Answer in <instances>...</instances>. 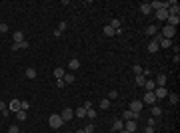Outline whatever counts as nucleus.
<instances>
[{
  "mask_svg": "<svg viewBox=\"0 0 180 133\" xmlns=\"http://www.w3.org/2000/svg\"><path fill=\"white\" fill-rule=\"evenodd\" d=\"M62 117H60V115H58V113H52V115H50V117H48V125H50V127H52V129H60V127H62Z\"/></svg>",
  "mask_w": 180,
  "mask_h": 133,
  "instance_id": "nucleus-1",
  "label": "nucleus"
},
{
  "mask_svg": "<svg viewBox=\"0 0 180 133\" xmlns=\"http://www.w3.org/2000/svg\"><path fill=\"white\" fill-rule=\"evenodd\" d=\"M130 119H132V121H138V119H140V113L126 109V111L122 113V121H130Z\"/></svg>",
  "mask_w": 180,
  "mask_h": 133,
  "instance_id": "nucleus-2",
  "label": "nucleus"
},
{
  "mask_svg": "<svg viewBox=\"0 0 180 133\" xmlns=\"http://www.w3.org/2000/svg\"><path fill=\"white\" fill-rule=\"evenodd\" d=\"M160 34H162V38H168V40H170V38H174V36H176V28H172V26L166 24V26L160 30Z\"/></svg>",
  "mask_w": 180,
  "mask_h": 133,
  "instance_id": "nucleus-3",
  "label": "nucleus"
},
{
  "mask_svg": "<svg viewBox=\"0 0 180 133\" xmlns=\"http://www.w3.org/2000/svg\"><path fill=\"white\" fill-rule=\"evenodd\" d=\"M156 95H154V91H146V95H144V105H156Z\"/></svg>",
  "mask_w": 180,
  "mask_h": 133,
  "instance_id": "nucleus-4",
  "label": "nucleus"
},
{
  "mask_svg": "<svg viewBox=\"0 0 180 133\" xmlns=\"http://www.w3.org/2000/svg\"><path fill=\"white\" fill-rule=\"evenodd\" d=\"M60 117H62V121H70V119H74V109L64 107V109H62V113H60Z\"/></svg>",
  "mask_w": 180,
  "mask_h": 133,
  "instance_id": "nucleus-5",
  "label": "nucleus"
},
{
  "mask_svg": "<svg viewBox=\"0 0 180 133\" xmlns=\"http://www.w3.org/2000/svg\"><path fill=\"white\" fill-rule=\"evenodd\" d=\"M142 107H144V103H142V101H138V100H134V101H130V107H128V109H130V111H136V113H140V111H142Z\"/></svg>",
  "mask_w": 180,
  "mask_h": 133,
  "instance_id": "nucleus-6",
  "label": "nucleus"
},
{
  "mask_svg": "<svg viewBox=\"0 0 180 133\" xmlns=\"http://www.w3.org/2000/svg\"><path fill=\"white\" fill-rule=\"evenodd\" d=\"M154 95H156V100H164V97H168V89L166 88H156L154 89Z\"/></svg>",
  "mask_w": 180,
  "mask_h": 133,
  "instance_id": "nucleus-7",
  "label": "nucleus"
},
{
  "mask_svg": "<svg viewBox=\"0 0 180 133\" xmlns=\"http://www.w3.org/2000/svg\"><path fill=\"white\" fill-rule=\"evenodd\" d=\"M20 103H22L20 100H12L10 103H8V111H14V113L20 111Z\"/></svg>",
  "mask_w": 180,
  "mask_h": 133,
  "instance_id": "nucleus-8",
  "label": "nucleus"
},
{
  "mask_svg": "<svg viewBox=\"0 0 180 133\" xmlns=\"http://www.w3.org/2000/svg\"><path fill=\"white\" fill-rule=\"evenodd\" d=\"M156 18L160 22H166L168 20V10L166 8H162V10H156Z\"/></svg>",
  "mask_w": 180,
  "mask_h": 133,
  "instance_id": "nucleus-9",
  "label": "nucleus"
},
{
  "mask_svg": "<svg viewBox=\"0 0 180 133\" xmlns=\"http://www.w3.org/2000/svg\"><path fill=\"white\" fill-rule=\"evenodd\" d=\"M30 48V44L24 40V42H20V44H12V52H18V50H28Z\"/></svg>",
  "mask_w": 180,
  "mask_h": 133,
  "instance_id": "nucleus-10",
  "label": "nucleus"
},
{
  "mask_svg": "<svg viewBox=\"0 0 180 133\" xmlns=\"http://www.w3.org/2000/svg\"><path fill=\"white\" fill-rule=\"evenodd\" d=\"M124 129H126V131H130V133H134L136 129H138V125H136V121L130 119V121H124Z\"/></svg>",
  "mask_w": 180,
  "mask_h": 133,
  "instance_id": "nucleus-11",
  "label": "nucleus"
},
{
  "mask_svg": "<svg viewBox=\"0 0 180 133\" xmlns=\"http://www.w3.org/2000/svg\"><path fill=\"white\" fill-rule=\"evenodd\" d=\"M144 34H146V36H156V34H158V28L154 26V24H150V26H146V28H144Z\"/></svg>",
  "mask_w": 180,
  "mask_h": 133,
  "instance_id": "nucleus-12",
  "label": "nucleus"
},
{
  "mask_svg": "<svg viewBox=\"0 0 180 133\" xmlns=\"http://www.w3.org/2000/svg\"><path fill=\"white\" fill-rule=\"evenodd\" d=\"M154 84H156V88H164V86H166V76H164V74H158V78H156Z\"/></svg>",
  "mask_w": 180,
  "mask_h": 133,
  "instance_id": "nucleus-13",
  "label": "nucleus"
},
{
  "mask_svg": "<svg viewBox=\"0 0 180 133\" xmlns=\"http://www.w3.org/2000/svg\"><path fill=\"white\" fill-rule=\"evenodd\" d=\"M122 129H124V121H122V119H116V121L112 123V131H118V133H120Z\"/></svg>",
  "mask_w": 180,
  "mask_h": 133,
  "instance_id": "nucleus-14",
  "label": "nucleus"
},
{
  "mask_svg": "<svg viewBox=\"0 0 180 133\" xmlns=\"http://www.w3.org/2000/svg\"><path fill=\"white\" fill-rule=\"evenodd\" d=\"M166 22H168V26L176 28V26L180 24V16H168V20H166Z\"/></svg>",
  "mask_w": 180,
  "mask_h": 133,
  "instance_id": "nucleus-15",
  "label": "nucleus"
},
{
  "mask_svg": "<svg viewBox=\"0 0 180 133\" xmlns=\"http://www.w3.org/2000/svg\"><path fill=\"white\" fill-rule=\"evenodd\" d=\"M12 38H14V44H20V42H24V40H26V38H24V32H20V30H18V32H14V36H12Z\"/></svg>",
  "mask_w": 180,
  "mask_h": 133,
  "instance_id": "nucleus-16",
  "label": "nucleus"
},
{
  "mask_svg": "<svg viewBox=\"0 0 180 133\" xmlns=\"http://www.w3.org/2000/svg\"><path fill=\"white\" fill-rule=\"evenodd\" d=\"M158 50H160V46H158L156 42H154V40H152V42H150V44H148V52H150V54H156Z\"/></svg>",
  "mask_w": 180,
  "mask_h": 133,
  "instance_id": "nucleus-17",
  "label": "nucleus"
},
{
  "mask_svg": "<svg viewBox=\"0 0 180 133\" xmlns=\"http://www.w3.org/2000/svg\"><path fill=\"white\" fill-rule=\"evenodd\" d=\"M64 74H66L64 68H54V78H56V79H62V78H64Z\"/></svg>",
  "mask_w": 180,
  "mask_h": 133,
  "instance_id": "nucleus-18",
  "label": "nucleus"
},
{
  "mask_svg": "<svg viewBox=\"0 0 180 133\" xmlns=\"http://www.w3.org/2000/svg\"><path fill=\"white\" fill-rule=\"evenodd\" d=\"M74 115H76V117H86V107L80 105L78 109H74Z\"/></svg>",
  "mask_w": 180,
  "mask_h": 133,
  "instance_id": "nucleus-19",
  "label": "nucleus"
},
{
  "mask_svg": "<svg viewBox=\"0 0 180 133\" xmlns=\"http://www.w3.org/2000/svg\"><path fill=\"white\" fill-rule=\"evenodd\" d=\"M144 89H146V91H154V89H156V84H154L152 79H146V84H144Z\"/></svg>",
  "mask_w": 180,
  "mask_h": 133,
  "instance_id": "nucleus-20",
  "label": "nucleus"
},
{
  "mask_svg": "<svg viewBox=\"0 0 180 133\" xmlns=\"http://www.w3.org/2000/svg\"><path fill=\"white\" fill-rule=\"evenodd\" d=\"M140 12H142V14H144V16H148V14H150V6H148V2H142V4H140Z\"/></svg>",
  "mask_w": 180,
  "mask_h": 133,
  "instance_id": "nucleus-21",
  "label": "nucleus"
},
{
  "mask_svg": "<svg viewBox=\"0 0 180 133\" xmlns=\"http://www.w3.org/2000/svg\"><path fill=\"white\" fill-rule=\"evenodd\" d=\"M16 119H18V121H26V119H28V115H26V111H24V109L16 111Z\"/></svg>",
  "mask_w": 180,
  "mask_h": 133,
  "instance_id": "nucleus-22",
  "label": "nucleus"
},
{
  "mask_svg": "<svg viewBox=\"0 0 180 133\" xmlns=\"http://www.w3.org/2000/svg\"><path fill=\"white\" fill-rule=\"evenodd\" d=\"M102 32H104V36H108V38H110V36H116V34H114V28H112V26H108V24L104 26Z\"/></svg>",
  "mask_w": 180,
  "mask_h": 133,
  "instance_id": "nucleus-23",
  "label": "nucleus"
},
{
  "mask_svg": "<svg viewBox=\"0 0 180 133\" xmlns=\"http://www.w3.org/2000/svg\"><path fill=\"white\" fill-rule=\"evenodd\" d=\"M132 72H134L136 76H142V74H144V68L140 66V64H134V66H132Z\"/></svg>",
  "mask_w": 180,
  "mask_h": 133,
  "instance_id": "nucleus-24",
  "label": "nucleus"
},
{
  "mask_svg": "<svg viewBox=\"0 0 180 133\" xmlns=\"http://www.w3.org/2000/svg\"><path fill=\"white\" fill-rule=\"evenodd\" d=\"M158 46H160V48H170V46H172V40H168V38H162V40L158 42Z\"/></svg>",
  "mask_w": 180,
  "mask_h": 133,
  "instance_id": "nucleus-25",
  "label": "nucleus"
},
{
  "mask_svg": "<svg viewBox=\"0 0 180 133\" xmlns=\"http://www.w3.org/2000/svg\"><path fill=\"white\" fill-rule=\"evenodd\" d=\"M150 113H152L154 117H158V115H162V107H160V105H152V109H150Z\"/></svg>",
  "mask_w": 180,
  "mask_h": 133,
  "instance_id": "nucleus-26",
  "label": "nucleus"
},
{
  "mask_svg": "<svg viewBox=\"0 0 180 133\" xmlns=\"http://www.w3.org/2000/svg\"><path fill=\"white\" fill-rule=\"evenodd\" d=\"M64 84H72V81H74V74H72V72H68V74H64Z\"/></svg>",
  "mask_w": 180,
  "mask_h": 133,
  "instance_id": "nucleus-27",
  "label": "nucleus"
},
{
  "mask_svg": "<svg viewBox=\"0 0 180 133\" xmlns=\"http://www.w3.org/2000/svg\"><path fill=\"white\" fill-rule=\"evenodd\" d=\"M0 113L2 115H8L10 111H8V105H6V101H0Z\"/></svg>",
  "mask_w": 180,
  "mask_h": 133,
  "instance_id": "nucleus-28",
  "label": "nucleus"
},
{
  "mask_svg": "<svg viewBox=\"0 0 180 133\" xmlns=\"http://www.w3.org/2000/svg\"><path fill=\"white\" fill-rule=\"evenodd\" d=\"M26 78H28V79L36 78V70H34V68H28V70H26Z\"/></svg>",
  "mask_w": 180,
  "mask_h": 133,
  "instance_id": "nucleus-29",
  "label": "nucleus"
},
{
  "mask_svg": "<svg viewBox=\"0 0 180 133\" xmlns=\"http://www.w3.org/2000/svg\"><path fill=\"white\" fill-rule=\"evenodd\" d=\"M108 107H110V100H108V97L100 100V109H108Z\"/></svg>",
  "mask_w": 180,
  "mask_h": 133,
  "instance_id": "nucleus-30",
  "label": "nucleus"
},
{
  "mask_svg": "<svg viewBox=\"0 0 180 133\" xmlns=\"http://www.w3.org/2000/svg\"><path fill=\"white\" fill-rule=\"evenodd\" d=\"M168 97H170V103H172V105H176V103H178V93H168Z\"/></svg>",
  "mask_w": 180,
  "mask_h": 133,
  "instance_id": "nucleus-31",
  "label": "nucleus"
},
{
  "mask_svg": "<svg viewBox=\"0 0 180 133\" xmlns=\"http://www.w3.org/2000/svg\"><path fill=\"white\" fill-rule=\"evenodd\" d=\"M68 68H70V70H78V68H80V62H78V60H70Z\"/></svg>",
  "mask_w": 180,
  "mask_h": 133,
  "instance_id": "nucleus-32",
  "label": "nucleus"
},
{
  "mask_svg": "<svg viewBox=\"0 0 180 133\" xmlns=\"http://www.w3.org/2000/svg\"><path fill=\"white\" fill-rule=\"evenodd\" d=\"M108 26H112L114 30H118V28H122V26H120V20H118V18H114V20H112V22H110V24H108Z\"/></svg>",
  "mask_w": 180,
  "mask_h": 133,
  "instance_id": "nucleus-33",
  "label": "nucleus"
},
{
  "mask_svg": "<svg viewBox=\"0 0 180 133\" xmlns=\"http://www.w3.org/2000/svg\"><path fill=\"white\" fill-rule=\"evenodd\" d=\"M86 117H88V119H94V117H96V111H94V107L86 109Z\"/></svg>",
  "mask_w": 180,
  "mask_h": 133,
  "instance_id": "nucleus-34",
  "label": "nucleus"
},
{
  "mask_svg": "<svg viewBox=\"0 0 180 133\" xmlns=\"http://www.w3.org/2000/svg\"><path fill=\"white\" fill-rule=\"evenodd\" d=\"M144 84H146L144 76H136V86H142V88H144Z\"/></svg>",
  "mask_w": 180,
  "mask_h": 133,
  "instance_id": "nucleus-35",
  "label": "nucleus"
},
{
  "mask_svg": "<svg viewBox=\"0 0 180 133\" xmlns=\"http://www.w3.org/2000/svg\"><path fill=\"white\" fill-rule=\"evenodd\" d=\"M118 97V91L116 89H110V93H108V100H116Z\"/></svg>",
  "mask_w": 180,
  "mask_h": 133,
  "instance_id": "nucleus-36",
  "label": "nucleus"
},
{
  "mask_svg": "<svg viewBox=\"0 0 180 133\" xmlns=\"http://www.w3.org/2000/svg\"><path fill=\"white\" fill-rule=\"evenodd\" d=\"M4 32H8V24H6V22H0V34H4Z\"/></svg>",
  "mask_w": 180,
  "mask_h": 133,
  "instance_id": "nucleus-37",
  "label": "nucleus"
},
{
  "mask_svg": "<svg viewBox=\"0 0 180 133\" xmlns=\"http://www.w3.org/2000/svg\"><path fill=\"white\" fill-rule=\"evenodd\" d=\"M84 133H94V125H92V123H88V125L84 127Z\"/></svg>",
  "mask_w": 180,
  "mask_h": 133,
  "instance_id": "nucleus-38",
  "label": "nucleus"
},
{
  "mask_svg": "<svg viewBox=\"0 0 180 133\" xmlns=\"http://www.w3.org/2000/svg\"><path fill=\"white\" fill-rule=\"evenodd\" d=\"M28 107H30V101H22V103H20V109L28 111Z\"/></svg>",
  "mask_w": 180,
  "mask_h": 133,
  "instance_id": "nucleus-39",
  "label": "nucleus"
},
{
  "mask_svg": "<svg viewBox=\"0 0 180 133\" xmlns=\"http://www.w3.org/2000/svg\"><path fill=\"white\" fill-rule=\"evenodd\" d=\"M66 28H68V22H60L58 24V30H60V32H64Z\"/></svg>",
  "mask_w": 180,
  "mask_h": 133,
  "instance_id": "nucleus-40",
  "label": "nucleus"
},
{
  "mask_svg": "<svg viewBox=\"0 0 180 133\" xmlns=\"http://www.w3.org/2000/svg\"><path fill=\"white\" fill-rule=\"evenodd\" d=\"M8 133H20V129H18L16 125H10V129H8Z\"/></svg>",
  "mask_w": 180,
  "mask_h": 133,
  "instance_id": "nucleus-41",
  "label": "nucleus"
},
{
  "mask_svg": "<svg viewBox=\"0 0 180 133\" xmlns=\"http://www.w3.org/2000/svg\"><path fill=\"white\" fill-rule=\"evenodd\" d=\"M148 125L154 127V125H156V119H154V117H148Z\"/></svg>",
  "mask_w": 180,
  "mask_h": 133,
  "instance_id": "nucleus-42",
  "label": "nucleus"
},
{
  "mask_svg": "<svg viewBox=\"0 0 180 133\" xmlns=\"http://www.w3.org/2000/svg\"><path fill=\"white\" fill-rule=\"evenodd\" d=\"M56 88H64V79H56Z\"/></svg>",
  "mask_w": 180,
  "mask_h": 133,
  "instance_id": "nucleus-43",
  "label": "nucleus"
},
{
  "mask_svg": "<svg viewBox=\"0 0 180 133\" xmlns=\"http://www.w3.org/2000/svg\"><path fill=\"white\" fill-rule=\"evenodd\" d=\"M172 62H174V64H178V62H180V56H178V54H174V58H172Z\"/></svg>",
  "mask_w": 180,
  "mask_h": 133,
  "instance_id": "nucleus-44",
  "label": "nucleus"
},
{
  "mask_svg": "<svg viewBox=\"0 0 180 133\" xmlns=\"http://www.w3.org/2000/svg\"><path fill=\"white\" fill-rule=\"evenodd\" d=\"M144 133H154V127H150V125H148V127H146V131H144Z\"/></svg>",
  "mask_w": 180,
  "mask_h": 133,
  "instance_id": "nucleus-45",
  "label": "nucleus"
},
{
  "mask_svg": "<svg viewBox=\"0 0 180 133\" xmlns=\"http://www.w3.org/2000/svg\"><path fill=\"white\" fill-rule=\"evenodd\" d=\"M72 133H84V129H78V131H72Z\"/></svg>",
  "mask_w": 180,
  "mask_h": 133,
  "instance_id": "nucleus-46",
  "label": "nucleus"
},
{
  "mask_svg": "<svg viewBox=\"0 0 180 133\" xmlns=\"http://www.w3.org/2000/svg\"><path fill=\"white\" fill-rule=\"evenodd\" d=\"M120 133H130V131H126V129H122V131H120Z\"/></svg>",
  "mask_w": 180,
  "mask_h": 133,
  "instance_id": "nucleus-47",
  "label": "nucleus"
},
{
  "mask_svg": "<svg viewBox=\"0 0 180 133\" xmlns=\"http://www.w3.org/2000/svg\"><path fill=\"white\" fill-rule=\"evenodd\" d=\"M64 133H72V131H64Z\"/></svg>",
  "mask_w": 180,
  "mask_h": 133,
  "instance_id": "nucleus-48",
  "label": "nucleus"
},
{
  "mask_svg": "<svg viewBox=\"0 0 180 133\" xmlns=\"http://www.w3.org/2000/svg\"><path fill=\"white\" fill-rule=\"evenodd\" d=\"M20 133H24V131H20Z\"/></svg>",
  "mask_w": 180,
  "mask_h": 133,
  "instance_id": "nucleus-49",
  "label": "nucleus"
}]
</instances>
